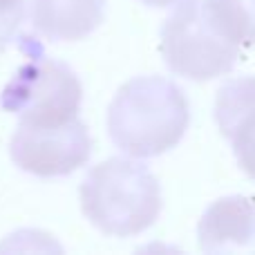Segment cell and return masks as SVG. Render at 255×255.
Segmentation results:
<instances>
[{"label":"cell","mask_w":255,"mask_h":255,"mask_svg":"<svg viewBox=\"0 0 255 255\" xmlns=\"http://www.w3.org/2000/svg\"><path fill=\"white\" fill-rule=\"evenodd\" d=\"M242 47L231 43L206 13L204 0H181L161 27V56L170 72L190 81L229 74Z\"/></svg>","instance_id":"3"},{"label":"cell","mask_w":255,"mask_h":255,"mask_svg":"<svg viewBox=\"0 0 255 255\" xmlns=\"http://www.w3.org/2000/svg\"><path fill=\"white\" fill-rule=\"evenodd\" d=\"M215 27L238 47L255 45V0H204Z\"/></svg>","instance_id":"9"},{"label":"cell","mask_w":255,"mask_h":255,"mask_svg":"<svg viewBox=\"0 0 255 255\" xmlns=\"http://www.w3.org/2000/svg\"><path fill=\"white\" fill-rule=\"evenodd\" d=\"M25 18V0H0V52L16 38Z\"/></svg>","instance_id":"10"},{"label":"cell","mask_w":255,"mask_h":255,"mask_svg":"<svg viewBox=\"0 0 255 255\" xmlns=\"http://www.w3.org/2000/svg\"><path fill=\"white\" fill-rule=\"evenodd\" d=\"M215 121L240 168L255 179V76H238L217 90Z\"/></svg>","instance_id":"6"},{"label":"cell","mask_w":255,"mask_h":255,"mask_svg":"<svg viewBox=\"0 0 255 255\" xmlns=\"http://www.w3.org/2000/svg\"><path fill=\"white\" fill-rule=\"evenodd\" d=\"M141 2L148 4V7H170V4H177L181 0H141Z\"/></svg>","instance_id":"11"},{"label":"cell","mask_w":255,"mask_h":255,"mask_svg":"<svg viewBox=\"0 0 255 255\" xmlns=\"http://www.w3.org/2000/svg\"><path fill=\"white\" fill-rule=\"evenodd\" d=\"M11 159L36 177H65L92 154V139L81 119L58 126L18 124L11 139Z\"/></svg>","instance_id":"5"},{"label":"cell","mask_w":255,"mask_h":255,"mask_svg":"<svg viewBox=\"0 0 255 255\" xmlns=\"http://www.w3.org/2000/svg\"><path fill=\"white\" fill-rule=\"evenodd\" d=\"M190 124L188 99L163 76H136L108 108V132L124 154L150 159L172 150Z\"/></svg>","instance_id":"1"},{"label":"cell","mask_w":255,"mask_h":255,"mask_svg":"<svg viewBox=\"0 0 255 255\" xmlns=\"http://www.w3.org/2000/svg\"><path fill=\"white\" fill-rule=\"evenodd\" d=\"M81 206L85 217L106 235L130 238L157 222L161 188L143 163L115 157L85 175Z\"/></svg>","instance_id":"2"},{"label":"cell","mask_w":255,"mask_h":255,"mask_svg":"<svg viewBox=\"0 0 255 255\" xmlns=\"http://www.w3.org/2000/svg\"><path fill=\"white\" fill-rule=\"evenodd\" d=\"M81 94L74 72L38 52L4 85L0 108L16 115L18 124L58 126L79 119Z\"/></svg>","instance_id":"4"},{"label":"cell","mask_w":255,"mask_h":255,"mask_svg":"<svg viewBox=\"0 0 255 255\" xmlns=\"http://www.w3.org/2000/svg\"><path fill=\"white\" fill-rule=\"evenodd\" d=\"M103 13L106 0H31V25L52 43L90 36Z\"/></svg>","instance_id":"8"},{"label":"cell","mask_w":255,"mask_h":255,"mask_svg":"<svg viewBox=\"0 0 255 255\" xmlns=\"http://www.w3.org/2000/svg\"><path fill=\"white\" fill-rule=\"evenodd\" d=\"M199 247L206 253H226L255 242V202L231 195L213 202L197 226Z\"/></svg>","instance_id":"7"}]
</instances>
